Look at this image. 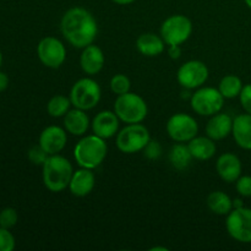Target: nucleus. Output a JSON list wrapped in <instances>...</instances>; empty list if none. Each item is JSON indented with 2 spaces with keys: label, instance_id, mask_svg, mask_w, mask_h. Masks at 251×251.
I'll list each match as a JSON object with an SVG mask.
<instances>
[{
  "label": "nucleus",
  "instance_id": "nucleus-4",
  "mask_svg": "<svg viewBox=\"0 0 251 251\" xmlns=\"http://www.w3.org/2000/svg\"><path fill=\"white\" fill-rule=\"evenodd\" d=\"M114 112L122 122L126 124H137L146 119L149 108L141 96L127 92L118 96L114 103Z\"/></svg>",
  "mask_w": 251,
  "mask_h": 251
},
{
  "label": "nucleus",
  "instance_id": "nucleus-17",
  "mask_svg": "<svg viewBox=\"0 0 251 251\" xmlns=\"http://www.w3.org/2000/svg\"><path fill=\"white\" fill-rule=\"evenodd\" d=\"M96 184V176L93 174L92 169L81 168L78 171L74 172L73 178L70 180V189L71 194L77 198H85L92 193L93 188Z\"/></svg>",
  "mask_w": 251,
  "mask_h": 251
},
{
  "label": "nucleus",
  "instance_id": "nucleus-39",
  "mask_svg": "<svg viewBox=\"0 0 251 251\" xmlns=\"http://www.w3.org/2000/svg\"><path fill=\"white\" fill-rule=\"evenodd\" d=\"M1 63H2V54H1V50H0V66H1Z\"/></svg>",
  "mask_w": 251,
  "mask_h": 251
},
{
  "label": "nucleus",
  "instance_id": "nucleus-29",
  "mask_svg": "<svg viewBox=\"0 0 251 251\" xmlns=\"http://www.w3.org/2000/svg\"><path fill=\"white\" fill-rule=\"evenodd\" d=\"M15 237L10 229L0 227V251H12L15 249Z\"/></svg>",
  "mask_w": 251,
  "mask_h": 251
},
{
  "label": "nucleus",
  "instance_id": "nucleus-35",
  "mask_svg": "<svg viewBox=\"0 0 251 251\" xmlns=\"http://www.w3.org/2000/svg\"><path fill=\"white\" fill-rule=\"evenodd\" d=\"M7 86H9V77H7L6 74L0 71V92L6 90Z\"/></svg>",
  "mask_w": 251,
  "mask_h": 251
},
{
  "label": "nucleus",
  "instance_id": "nucleus-5",
  "mask_svg": "<svg viewBox=\"0 0 251 251\" xmlns=\"http://www.w3.org/2000/svg\"><path fill=\"white\" fill-rule=\"evenodd\" d=\"M102 91L97 81L90 77L80 78L70 91V100L74 108L82 110L93 109L100 103Z\"/></svg>",
  "mask_w": 251,
  "mask_h": 251
},
{
  "label": "nucleus",
  "instance_id": "nucleus-10",
  "mask_svg": "<svg viewBox=\"0 0 251 251\" xmlns=\"http://www.w3.org/2000/svg\"><path fill=\"white\" fill-rule=\"evenodd\" d=\"M167 132L176 142H189L198 136L199 124L191 115L178 113L169 118L167 123Z\"/></svg>",
  "mask_w": 251,
  "mask_h": 251
},
{
  "label": "nucleus",
  "instance_id": "nucleus-11",
  "mask_svg": "<svg viewBox=\"0 0 251 251\" xmlns=\"http://www.w3.org/2000/svg\"><path fill=\"white\" fill-rule=\"evenodd\" d=\"M37 54L44 66L58 69L66 59L65 46L55 37H44L37 46Z\"/></svg>",
  "mask_w": 251,
  "mask_h": 251
},
{
  "label": "nucleus",
  "instance_id": "nucleus-26",
  "mask_svg": "<svg viewBox=\"0 0 251 251\" xmlns=\"http://www.w3.org/2000/svg\"><path fill=\"white\" fill-rule=\"evenodd\" d=\"M70 97H65L63 95H55L49 100L47 104V110L48 114L53 118H61L70 110L71 107Z\"/></svg>",
  "mask_w": 251,
  "mask_h": 251
},
{
  "label": "nucleus",
  "instance_id": "nucleus-9",
  "mask_svg": "<svg viewBox=\"0 0 251 251\" xmlns=\"http://www.w3.org/2000/svg\"><path fill=\"white\" fill-rule=\"evenodd\" d=\"M227 232L230 237L239 243L250 244L251 243V208L238 207L233 208L228 213L226 221Z\"/></svg>",
  "mask_w": 251,
  "mask_h": 251
},
{
  "label": "nucleus",
  "instance_id": "nucleus-21",
  "mask_svg": "<svg viewBox=\"0 0 251 251\" xmlns=\"http://www.w3.org/2000/svg\"><path fill=\"white\" fill-rule=\"evenodd\" d=\"M166 42L163 41L161 36H157L154 33H144L137 38L136 48L142 55L153 58L158 56L164 51Z\"/></svg>",
  "mask_w": 251,
  "mask_h": 251
},
{
  "label": "nucleus",
  "instance_id": "nucleus-16",
  "mask_svg": "<svg viewBox=\"0 0 251 251\" xmlns=\"http://www.w3.org/2000/svg\"><path fill=\"white\" fill-rule=\"evenodd\" d=\"M104 54L100 47L95 44L85 47L80 56V65L87 75H97L104 66Z\"/></svg>",
  "mask_w": 251,
  "mask_h": 251
},
{
  "label": "nucleus",
  "instance_id": "nucleus-12",
  "mask_svg": "<svg viewBox=\"0 0 251 251\" xmlns=\"http://www.w3.org/2000/svg\"><path fill=\"white\" fill-rule=\"evenodd\" d=\"M178 82L186 90H198L205 85L208 78V69L200 60H190L184 63L176 74Z\"/></svg>",
  "mask_w": 251,
  "mask_h": 251
},
{
  "label": "nucleus",
  "instance_id": "nucleus-3",
  "mask_svg": "<svg viewBox=\"0 0 251 251\" xmlns=\"http://www.w3.org/2000/svg\"><path fill=\"white\" fill-rule=\"evenodd\" d=\"M107 153L105 140L95 134L82 137L74 149V157L78 166L92 171L104 162Z\"/></svg>",
  "mask_w": 251,
  "mask_h": 251
},
{
  "label": "nucleus",
  "instance_id": "nucleus-23",
  "mask_svg": "<svg viewBox=\"0 0 251 251\" xmlns=\"http://www.w3.org/2000/svg\"><path fill=\"white\" fill-rule=\"evenodd\" d=\"M207 207L211 212L218 216H228V213L233 210V200L223 191H213L207 196Z\"/></svg>",
  "mask_w": 251,
  "mask_h": 251
},
{
  "label": "nucleus",
  "instance_id": "nucleus-7",
  "mask_svg": "<svg viewBox=\"0 0 251 251\" xmlns=\"http://www.w3.org/2000/svg\"><path fill=\"white\" fill-rule=\"evenodd\" d=\"M225 100L218 88L200 87L191 96L190 104L196 114L212 117L222 110Z\"/></svg>",
  "mask_w": 251,
  "mask_h": 251
},
{
  "label": "nucleus",
  "instance_id": "nucleus-33",
  "mask_svg": "<svg viewBox=\"0 0 251 251\" xmlns=\"http://www.w3.org/2000/svg\"><path fill=\"white\" fill-rule=\"evenodd\" d=\"M239 100L243 109L247 113H249V114H251V83L245 85L244 87H243L242 92H240L239 95Z\"/></svg>",
  "mask_w": 251,
  "mask_h": 251
},
{
  "label": "nucleus",
  "instance_id": "nucleus-1",
  "mask_svg": "<svg viewBox=\"0 0 251 251\" xmlns=\"http://www.w3.org/2000/svg\"><path fill=\"white\" fill-rule=\"evenodd\" d=\"M60 28L64 38L78 49L93 44L98 33L95 16L88 10L80 6L71 7L64 14Z\"/></svg>",
  "mask_w": 251,
  "mask_h": 251
},
{
  "label": "nucleus",
  "instance_id": "nucleus-8",
  "mask_svg": "<svg viewBox=\"0 0 251 251\" xmlns=\"http://www.w3.org/2000/svg\"><path fill=\"white\" fill-rule=\"evenodd\" d=\"M191 33L193 22L184 15H172L161 27V37L167 46H180L190 38Z\"/></svg>",
  "mask_w": 251,
  "mask_h": 251
},
{
  "label": "nucleus",
  "instance_id": "nucleus-14",
  "mask_svg": "<svg viewBox=\"0 0 251 251\" xmlns=\"http://www.w3.org/2000/svg\"><path fill=\"white\" fill-rule=\"evenodd\" d=\"M120 119L115 112L103 110L100 112L92 120V131L97 136L107 140L114 136L119 130Z\"/></svg>",
  "mask_w": 251,
  "mask_h": 251
},
{
  "label": "nucleus",
  "instance_id": "nucleus-25",
  "mask_svg": "<svg viewBox=\"0 0 251 251\" xmlns=\"http://www.w3.org/2000/svg\"><path fill=\"white\" fill-rule=\"evenodd\" d=\"M243 87L244 85L237 75H227L221 80L218 90L223 97L227 100H232V98L239 97Z\"/></svg>",
  "mask_w": 251,
  "mask_h": 251
},
{
  "label": "nucleus",
  "instance_id": "nucleus-37",
  "mask_svg": "<svg viewBox=\"0 0 251 251\" xmlns=\"http://www.w3.org/2000/svg\"><path fill=\"white\" fill-rule=\"evenodd\" d=\"M151 251H156V250H162V251H167L168 249L167 248H159V247H156V248H152V249H150Z\"/></svg>",
  "mask_w": 251,
  "mask_h": 251
},
{
  "label": "nucleus",
  "instance_id": "nucleus-22",
  "mask_svg": "<svg viewBox=\"0 0 251 251\" xmlns=\"http://www.w3.org/2000/svg\"><path fill=\"white\" fill-rule=\"evenodd\" d=\"M188 147L194 158L199 161H207L212 158L217 150L215 140L208 136H195L189 141Z\"/></svg>",
  "mask_w": 251,
  "mask_h": 251
},
{
  "label": "nucleus",
  "instance_id": "nucleus-19",
  "mask_svg": "<svg viewBox=\"0 0 251 251\" xmlns=\"http://www.w3.org/2000/svg\"><path fill=\"white\" fill-rule=\"evenodd\" d=\"M90 127V119L86 110L74 108L64 115V129L74 136H83Z\"/></svg>",
  "mask_w": 251,
  "mask_h": 251
},
{
  "label": "nucleus",
  "instance_id": "nucleus-24",
  "mask_svg": "<svg viewBox=\"0 0 251 251\" xmlns=\"http://www.w3.org/2000/svg\"><path fill=\"white\" fill-rule=\"evenodd\" d=\"M168 157L172 166L178 171H184L188 168L191 163V159L194 158L188 145H184L183 142H178L174 145L169 151Z\"/></svg>",
  "mask_w": 251,
  "mask_h": 251
},
{
  "label": "nucleus",
  "instance_id": "nucleus-34",
  "mask_svg": "<svg viewBox=\"0 0 251 251\" xmlns=\"http://www.w3.org/2000/svg\"><path fill=\"white\" fill-rule=\"evenodd\" d=\"M168 54L172 59H179L181 55L180 46H169Z\"/></svg>",
  "mask_w": 251,
  "mask_h": 251
},
{
  "label": "nucleus",
  "instance_id": "nucleus-27",
  "mask_svg": "<svg viewBox=\"0 0 251 251\" xmlns=\"http://www.w3.org/2000/svg\"><path fill=\"white\" fill-rule=\"evenodd\" d=\"M130 87H131V83H130L129 77L123 75V74H117L110 80V90L117 96H122L130 92Z\"/></svg>",
  "mask_w": 251,
  "mask_h": 251
},
{
  "label": "nucleus",
  "instance_id": "nucleus-20",
  "mask_svg": "<svg viewBox=\"0 0 251 251\" xmlns=\"http://www.w3.org/2000/svg\"><path fill=\"white\" fill-rule=\"evenodd\" d=\"M232 135L238 146L243 150H251V114H239L233 119Z\"/></svg>",
  "mask_w": 251,
  "mask_h": 251
},
{
  "label": "nucleus",
  "instance_id": "nucleus-38",
  "mask_svg": "<svg viewBox=\"0 0 251 251\" xmlns=\"http://www.w3.org/2000/svg\"><path fill=\"white\" fill-rule=\"evenodd\" d=\"M244 1H245V4L248 5V7L251 9V0H244Z\"/></svg>",
  "mask_w": 251,
  "mask_h": 251
},
{
  "label": "nucleus",
  "instance_id": "nucleus-30",
  "mask_svg": "<svg viewBox=\"0 0 251 251\" xmlns=\"http://www.w3.org/2000/svg\"><path fill=\"white\" fill-rule=\"evenodd\" d=\"M49 157V154L44 151L41 147V145H37L33 146L28 151V159L34 164V166H43L44 162L47 161V158Z\"/></svg>",
  "mask_w": 251,
  "mask_h": 251
},
{
  "label": "nucleus",
  "instance_id": "nucleus-28",
  "mask_svg": "<svg viewBox=\"0 0 251 251\" xmlns=\"http://www.w3.org/2000/svg\"><path fill=\"white\" fill-rule=\"evenodd\" d=\"M17 221H19V215L15 208L6 207L0 212V227L11 229L12 227L16 226Z\"/></svg>",
  "mask_w": 251,
  "mask_h": 251
},
{
  "label": "nucleus",
  "instance_id": "nucleus-31",
  "mask_svg": "<svg viewBox=\"0 0 251 251\" xmlns=\"http://www.w3.org/2000/svg\"><path fill=\"white\" fill-rule=\"evenodd\" d=\"M235 188L243 198H251V176H240L235 181Z\"/></svg>",
  "mask_w": 251,
  "mask_h": 251
},
{
  "label": "nucleus",
  "instance_id": "nucleus-32",
  "mask_svg": "<svg viewBox=\"0 0 251 251\" xmlns=\"http://www.w3.org/2000/svg\"><path fill=\"white\" fill-rule=\"evenodd\" d=\"M144 154L149 159H158L162 156V146L158 141L150 140L149 144L144 149Z\"/></svg>",
  "mask_w": 251,
  "mask_h": 251
},
{
  "label": "nucleus",
  "instance_id": "nucleus-2",
  "mask_svg": "<svg viewBox=\"0 0 251 251\" xmlns=\"http://www.w3.org/2000/svg\"><path fill=\"white\" fill-rule=\"evenodd\" d=\"M43 184L51 193H60L70 185L74 169L70 162L63 156L51 154L42 166Z\"/></svg>",
  "mask_w": 251,
  "mask_h": 251
},
{
  "label": "nucleus",
  "instance_id": "nucleus-18",
  "mask_svg": "<svg viewBox=\"0 0 251 251\" xmlns=\"http://www.w3.org/2000/svg\"><path fill=\"white\" fill-rule=\"evenodd\" d=\"M233 118L226 113H217L212 115L206 125V134L215 141L226 139L232 134Z\"/></svg>",
  "mask_w": 251,
  "mask_h": 251
},
{
  "label": "nucleus",
  "instance_id": "nucleus-6",
  "mask_svg": "<svg viewBox=\"0 0 251 251\" xmlns=\"http://www.w3.org/2000/svg\"><path fill=\"white\" fill-rule=\"evenodd\" d=\"M151 136L146 126L137 123V124H127L117 136V147L123 153H136L144 151L146 145L149 144Z\"/></svg>",
  "mask_w": 251,
  "mask_h": 251
},
{
  "label": "nucleus",
  "instance_id": "nucleus-15",
  "mask_svg": "<svg viewBox=\"0 0 251 251\" xmlns=\"http://www.w3.org/2000/svg\"><path fill=\"white\" fill-rule=\"evenodd\" d=\"M216 169L222 180L227 183H235L242 176V161L237 154L227 152L218 157Z\"/></svg>",
  "mask_w": 251,
  "mask_h": 251
},
{
  "label": "nucleus",
  "instance_id": "nucleus-13",
  "mask_svg": "<svg viewBox=\"0 0 251 251\" xmlns=\"http://www.w3.org/2000/svg\"><path fill=\"white\" fill-rule=\"evenodd\" d=\"M66 130L56 125H51V126L46 127L43 131L41 132L39 136V145L42 149L51 156V154H58L61 152L65 147L66 142H68V135H66Z\"/></svg>",
  "mask_w": 251,
  "mask_h": 251
},
{
  "label": "nucleus",
  "instance_id": "nucleus-36",
  "mask_svg": "<svg viewBox=\"0 0 251 251\" xmlns=\"http://www.w3.org/2000/svg\"><path fill=\"white\" fill-rule=\"evenodd\" d=\"M112 1H114L115 4L118 5H129L132 4L134 1H136V0H112Z\"/></svg>",
  "mask_w": 251,
  "mask_h": 251
}]
</instances>
